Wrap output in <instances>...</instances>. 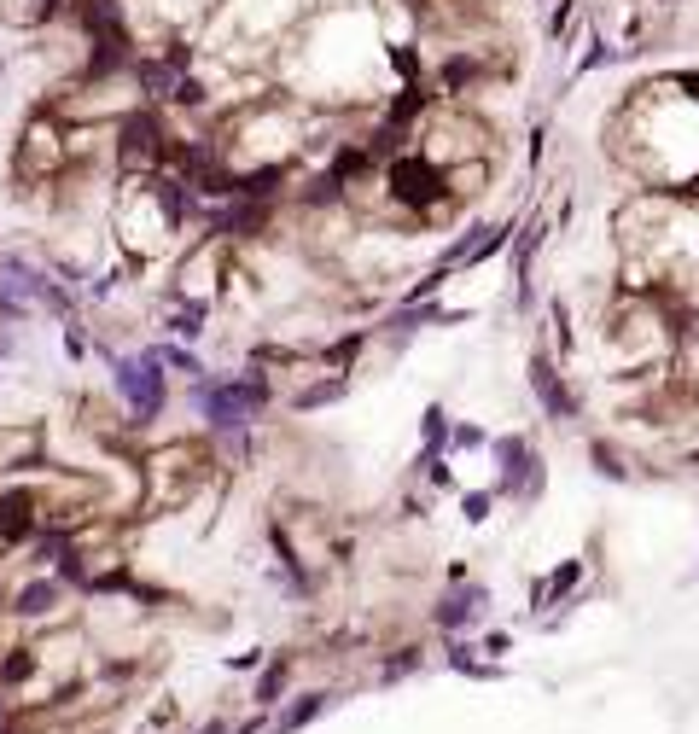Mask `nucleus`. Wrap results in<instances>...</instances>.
<instances>
[{"label": "nucleus", "mask_w": 699, "mask_h": 734, "mask_svg": "<svg viewBox=\"0 0 699 734\" xmlns=\"http://www.w3.org/2000/svg\"><path fill=\"white\" fill-rule=\"evenodd\" d=\"M263 402H268L263 379H216V385H199V408L216 432H245Z\"/></svg>", "instance_id": "nucleus-1"}, {"label": "nucleus", "mask_w": 699, "mask_h": 734, "mask_svg": "<svg viewBox=\"0 0 699 734\" xmlns=\"http://www.w3.org/2000/svg\"><path fill=\"white\" fill-rule=\"evenodd\" d=\"M117 391H123L134 420H152V414L164 408V356H158V350L123 356V362H117Z\"/></svg>", "instance_id": "nucleus-2"}, {"label": "nucleus", "mask_w": 699, "mask_h": 734, "mask_svg": "<svg viewBox=\"0 0 699 734\" xmlns=\"http://www.w3.org/2000/svg\"><path fill=\"white\" fill-rule=\"evenodd\" d=\"M443 164L437 158H420V152H402L397 164H391V193L397 204H414V210H426L432 199H443Z\"/></svg>", "instance_id": "nucleus-3"}, {"label": "nucleus", "mask_w": 699, "mask_h": 734, "mask_svg": "<svg viewBox=\"0 0 699 734\" xmlns=\"http://www.w3.org/2000/svg\"><path fill=\"white\" fill-rule=\"evenodd\" d=\"M30 531H35V496L30 490L0 496V548H18Z\"/></svg>", "instance_id": "nucleus-4"}, {"label": "nucleus", "mask_w": 699, "mask_h": 734, "mask_svg": "<svg viewBox=\"0 0 699 734\" xmlns=\"http://www.w3.org/2000/svg\"><path fill=\"white\" fill-rule=\"evenodd\" d=\"M531 385H536V397L548 402V414H554V420H566V414H571V397H566V391H560V379H554V367L542 362V356H536V362H531Z\"/></svg>", "instance_id": "nucleus-5"}, {"label": "nucleus", "mask_w": 699, "mask_h": 734, "mask_svg": "<svg viewBox=\"0 0 699 734\" xmlns=\"http://www.w3.org/2000/svg\"><path fill=\"white\" fill-rule=\"evenodd\" d=\"M53 601H59V583H53V577H41V583H30V589H18V595H12V612H24V618H47Z\"/></svg>", "instance_id": "nucleus-6"}, {"label": "nucleus", "mask_w": 699, "mask_h": 734, "mask_svg": "<svg viewBox=\"0 0 699 734\" xmlns=\"http://www.w3.org/2000/svg\"><path fill=\"white\" fill-rule=\"evenodd\" d=\"M472 606H478V589H461V595H449V601H443V612H437V624H443V630H461L466 618H472Z\"/></svg>", "instance_id": "nucleus-7"}, {"label": "nucleus", "mask_w": 699, "mask_h": 734, "mask_svg": "<svg viewBox=\"0 0 699 734\" xmlns=\"http://www.w3.org/2000/svg\"><path fill=\"white\" fill-rule=\"evenodd\" d=\"M344 391H350V379H327V385H315V391H303V397H298V408H321V402L344 397Z\"/></svg>", "instance_id": "nucleus-8"}, {"label": "nucleus", "mask_w": 699, "mask_h": 734, "mask_svg": "<svg viewBox=\"0 0 699 734\" xmlns=\"http://www.w3.org/2000/svg\"><path fill=\"white\" fill-rule=\"evenodd\" d=\"M280 682H286V665H274V670L263 676V688H257V694H263V705L274 700V694H280Z\"/></svg>", "instance_id": "nucleus-9"}, {"label": "nucleus", "mask_w": 699, "mask_h": 734, "mask_svg": "<svg viewBox=\"0 0 699 734\" xmlns=\"http://www.w3.org/2000/svg\"><path fill=\"white\" fill-rule=\"evenodd\" d=\"M466 519H472V525H478V519H490V496H484V490H478V496H466Z\"/></svg>", "instance_id": "nucleus-10"}, {"label": "nucleus", "mask_w": 699, "mask_h": 734, "mask_svg": "<svg viewBox=\"0 0 699 734\" xmlns=\"http://www.w3.org/2000/svg\"><path fill=\"white\" fill-rule=\"evenodd\" d=\"M356 350H362V338H338V344H333V362H350Z\"/></svg>", "instance_id": "nucleus-11"}]
</instances>
